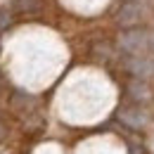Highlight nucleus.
Segmentation results:
<instances>
[{"label":"nucleus","instance_id":"nucleus-1","mask_svg":"<svg viewBox=\"0 0 154 154\" xmlns=\"http://www.w3.org/2000/svg\"><path fill=\"white\" fill-rule=\"evenodd\" d=\"M119 45L126 55H154L152 29H128L119 36Z\"/></svg>","mask_w":154,"mask_h":154},{"label":"nucleus","instance_id":"nucleus-2","mask_svg":"<svg viewBox=\"0 0 154 154\" xmlns=\"http://www.w3.org/2000/svg\"><path fill=\"white\" fill-rule=\"evenodd\" d=\"M145 14H147V2L145 0H126L116 19H119L121 26L131 29V26H135V24H140L145 19Z\"/></svg>","mask_w":154,"mask_h":154},{"label":"nucleus","instance_id":"nucleus-3","mask_svg":"<svg viewBox=\"0 0 154 154\" xmlns=\"http://www.w3.org/2000/svg\"><path fill=\"white\" fill-rule=\"evenodd\" d=\"M126 69L137 78L154 76V57L152 55H126Z\"/></svg>","mask_w":154,"mask_h":154},{"label":"nucleus","instance_id":"nucleus-4","mask_svg":"<svg viewBox=\"0 0 154 154\" xmlns=\"http://www.w3.org/2000/svg\"><path fill=\"white\" fill-rule=\"evenodd\" d=\"M121 119H123L128 126H133V128H142V126H147V121H149L147 112H145V109H140V107L123 109V112H121Z\"/></svg>","mask_w":154,"mask_h":154},{"label":"nucleus","instance_id":"nucleus-5","mask_svg":"<svg viewBox=\"0 0 154 154\" xmlns=\"http://www.w3.org/2000/svg\"><path fill=\"white\" fill-rule=\"evenodd\" d=\"M128 93H131V97H133V100H137V102H147V100L152 97L149 88H147V83H145V78L133 81V83L128 85Z\"/></svg>","mask_w":154,"mask_h":154},{"label":"nucleus","instance_id":"nucleus-6","mask_svg":"<svg viewBox=\"0 0 154 154\" xmlns=\"http://www.w3.org/2000/svg\"><path fill=\"white\" fill-rule=\"evenodd\" d=\"M12 7L21 12H33V10H38V0H12Z\"/></svg>","mask_w":154,"mask_h":154}]
</instances>
